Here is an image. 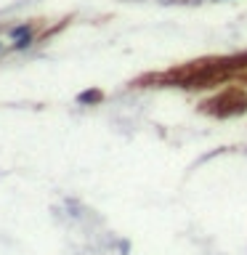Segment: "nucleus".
<instances>
[{
  "label": "nucleus",
  "instance_id": "obj_1",
  "mask_svg": "<svg viewBox=\"0 0 247 255\" xmlns=\"http://www.w3.org/2000/svg\"><path fill=\"white\" fill-rule=\"evenodd\" d=\"M32 24H21V27H13L11 29V37H13V48L16 51H24V48L32 45V40H35V35H32Z\"/></svg>",
  "mask_w": 247,
  "mask_h": 255
},
{
  "label": "nucleus",
  "instance_id": "obj_2",
  "mask_svg": "<svg viewBox=\"0 0 247 255\" xmlns=\"http://www.w3.org/2000/svg\"><path fill=\"white\" fill-rule=\"evenodd\" d=\"M0 51H3V43H0Z\"/></svg>",
  "mask_w": 247,
  "mask_h": 255
}]
</instances>
